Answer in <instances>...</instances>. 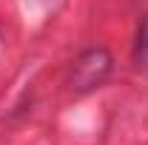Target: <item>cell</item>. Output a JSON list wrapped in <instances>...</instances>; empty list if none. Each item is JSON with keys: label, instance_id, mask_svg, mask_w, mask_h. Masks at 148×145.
Returning a JSON list of instances; mask_svg holds the SVG:
<instances>
[{"label": "cell", "instance_id": "cell-2", "mask_svg": "<svg viewBox=\"0 0 148 145\" xmlns=\"http://www.w3.org/2000/svg\"><path fill=\"white\" fill-rule=\"evenodd\" d=\"M134 60L148 68V17H143L140 29H137V43H134Z\"/></svg>", "mask_w": 148, "mask_h": 145}, {"label": "cell", "instance_id": "cell-1", "mask_svg": "<svg viewBox=\"0 0 148 145\" xmlns=\"http://www.w3.org/2000/svg\"><path fill=\"white\" fill-rule=\"evenodd\" d=\"M111 68H114L111 51L106 46H91L74 57L71 68H69V88L74 94H88L108 80Z\"/></svg>", "mask_w": 148, "mask_h": 145}]
</instances>
